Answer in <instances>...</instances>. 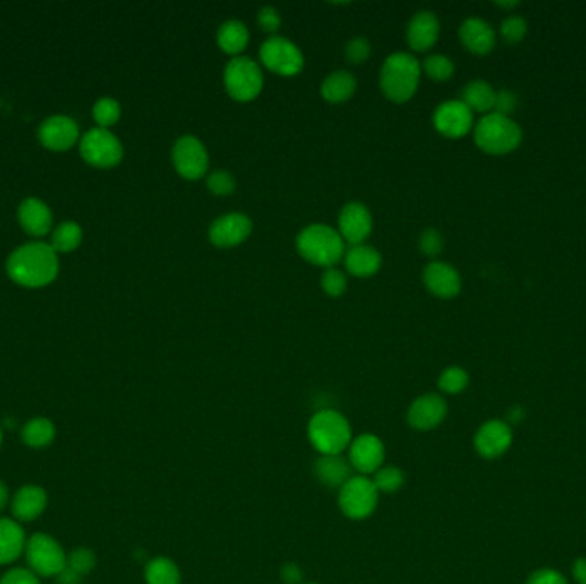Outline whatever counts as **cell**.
<instances>
[{
  "instance_id": "obj_1",
  "label": "cell",
  "mask_w": 586,
  "mask_h": 584,
  "mask_svg": "<svg viewBox=\"0 0 586 584\" xmlns=\"http://www.w3.org/2000/svg\"><path fill=\"white\" fill-rule=\"evenodd\" d=\"M57 254L45 244H28L19 247L7 261L9 276L23 286H43L57 276Z\"/></svg>"
},
{
  "instance_id": "obj_2",
  "label": "cell",
  "mask_w": 586,
  "mask_h": 584,
  "mask_svg": "<svg viewBox=\"0 0 586 584\" xmlns=\"http://www.w3.org/2000/svg\"><path fill=\"white\" fill-rule=\"evenodd\" d=\"M422 65L407 52L391 53L380 67L379 86L382 95L393 103H407L418 90Z\"/></svg>"
},
{
  "instance_id": "obj_3",
  "label": "cell",
  "mask_w": 586,
  "mask_h": 584,
  "mask_svg": "<svg viewBox=\"0 0 586 584\" xmlns=\"http://www.w3.org/2000/svg\"><path fill=\"white\" fill-rule=\"evenodd\" d=\"M297 253L303 261L319 268H334L345 257V240L328 225H309L295 240Z\"/></svg>"
},
{
  "instance_id": "obj_4",
  "label": "cell",
  "mask_w": 586,
  "mask_h": 584,
  "mask_svg": "<svg viewBox=\"0 0 586 584\" xmlns=\"http://www.w3.org/2000/svg\"><path fill=\"white\" fill-rule=\"evenodd\" d=\"M309 441L322 456H336L347 451L351 444L349 418L336 410H321L307 426Z\"/></svg>"
},
{
  "instance_id": "obj_5",
  "label": "cell",
  "mask_w": 586,
  "mask_h": 584,
  "mask_svg": "<svg viewBox=\"0 0 586 584\" xmlns=\"http://www.w3.org/2000/svg\"><path fill=\"white\" fill-rule=\"evenodd\" d=\"M476 146L487 155H506L522 142V129L501 113H487L476 126Z\"/></svg>"
},
{
  "instance_id": "obj_6",
  "label": "cell",
  "mask_w": 586,
  "mask_h": 584,
  "mask_svg": "<svg viewBox=\"0 0 586 584\" xmlns=\"http://www.w3.org/2000/svg\"><path fill=\"white\" fill-rule=\"evenodd\" d=\"M223 84L232 100L238 103H249L263 91V69L249 57H234L225 67Z\"/></svg>"
},
{
  "instance_id": "obj_7",
  "label": "cell",
  "mask_w": 586,
  "mask_h": 584,
  "mask_svg": "<svg viewBox=\"0 0 586 584\" xmlns=\"http://www.w3.org/2000/svg\"><path fill=\"white\" fill-rule=\"evenodd\" d=\"M379 503V490L376 489L372 478L364 474H353L340 489L338 504L341 512L355 522L369 518Z\"/></svg>"
},
{
  "instance_id": "obj_8",
  "label": "cell",
  "mask_w": 586,
  "mask_h": 584,
  "mask_svg": "<svg viewBox=\"0 0 586 584\" xmlns=\"http://www.w3.org/2000/svg\"><path fill=\"white\" fill-rule=\"evenodd\" d=\"M259 59L264 69L283 78L301 74L305 63L301 48L283 36L268 38L259 48Z\"/></svg>"
},
{
  "instance_id": "obj_9",
  "label": "cell",
  "mask_w": 586,
  "mask_h": 584,
  "mask_svg": "<svg viewBox=\"0 0 586 584\" xmlns=\"http://www.w3.org/2000/svg\"><path fill=\"white\" fill-rule=\"evenodd\" d=\"M26 559L33 572L40 578H57L67 568V555L55 538L36 533L26 541Z\"/></svg>"
},
{
  "instance_id": "obj_10",
  "label": "cell",
  "mask_w": 586,
  "mask_h": 584,
  "mask_svg": "<svg viewBox=\"0 0 586 584\" xmlns=\"http://www.w3.org/2000/svg\"><path fill=\"white\" fill-rule=\"evenodd\" d=\"M81 155L98 168H111L120 163L124 148L109 129H91L81 141Z\"/></svg>"
},
{
  "instance_id": "obj_11",
  "label": "cell",
  "mask_w": 586,
  "mask_h": 584,
  "mask_svg": "<svg viewBox=\"0 0 586 584\" xmlns=\"http://www.w3.org/2000/svg\"><path fill=\"white\" fill-rule=\"evenodd\" d=\"M175 170L186 180H199L209 170L207 146L196 136H180L172 149Z\"/></svg>"
},
{
  "instance_id": "obj_12",
  "label": "cell",
  "mask_w": 586,
  "mask_h": 584,
  "mask_svg": "<svg viewBox=\"0 0 586 584\" xmlns=\"http://www.w3.org/2000/svg\"><path fill=\"white\" fill-rule=\"evenodd\" d=\"M253 234V220L244 213H226L211 223L207 237L218 249H232Z\"/></svg>"
},
{
  "instance_id": "obj_13",
  "label": "cell",
  "mask_w": 586,
  "mask_h": 584,
  "mask_svg": "<svg viewBox=\"0 0 586 584\" xmlns=\"http://www.w3.org/2000/svg\"><path fill=\"white\" fill-rule=\"evenodd\" d=\"M436 130L449 139H460L466 136L474 126V111L461 100H451L441 103L432 117Z\"/></svg>"
},
{
  "instance_id": "obj_14",
  "label": "cell",
  "mask_w": 586,
  "mask_h": 584,
  "mask_svg": "<svg viewBox=\"0 0 586 584\" xmlns=\"http://www.w3.org/2000/svg\"><path fill=\"white\" fill-rule=\"evenodd\" d=\"M372 213L362 203H347L338 216V234L351 245H360L372 234Z\"/></svg>"
},
{
  "instance_id": "obj_15",
  "label": "cell",
  "mask_w": 586,
  "mask_h": 584,
  "mask_svg": "<svg viewBox=\"0 0 586 584\" xmlns=\"http://www.w3.org/2000/svg\"><path fill=\"white\" fill-rule=\"evenodd\" d=\"M386 449L384 444L374 434H362L353 439L349 447V461L357 474H374L384 463Z\"/></svg>"
},
{
  "instance_id": "obj_16",
  "label": "cell",
  "mask_w": 586,
  "mask_h": 584,
  "mask_svg": "<svg viewBox=\"0 0 586 584\" xmlns=\"http://www.w3.org/2000/svg\"><path fill=\"white\" fill-rule=\"evenodd\" d=\"M446 413H447V405L443 396L428 393L413 401L408 408L407 418L415 430L426 432L441 426L446 418Z\"/></svg>"
},
{
  "instance_id": "obj_17",
  "label": "cell",
  "mask_w": 586,
  "mask_h": 584,
  "mask_svg": "<svg viewBox=\"0 0 586 584\" xmlns=\"http://www.w3.org/2000/svg\"><path fill=\"white\" fill-rule=\"evenodd\" d=\"M422 278L426 288L437 299H453L460 293V273L446 263L441 261L428 263L424 269Z\"/></svg>"
},
{
  "instance_id": "obj_18",
  "label": "cell",
  "mask_w": 586,
  "mask_h": 584,
  "mask_svg": "<svg viewBox=\"0 0 586 584\" xmlns=\"http://www.w3.org/2000/svg\"><path fill=\"white\" fill-rule=\"evenodd\" d=\"M38 136H40V141L43 142V146L48 149L63 151L78 141L80 129L72 119L57 115V117H50L42 124Z\"/></svg>"
},
{
  "instance_id": "obj_19",
  "label": "cell",
  "mask_w": 586,
  "mask_h": 584,
  "mask_svg": "<svg viewBox=\"0 0 586 584\" xmlns=\"http://www.w3.org/2000/svg\"><path fill=\"white\" fill-rule=\"evenodd\" d=\"M441 33L439 19L430 11H420L413 14L407 28V42L413 52H428L437 43Z\"/></svg>"
},
{
  "instance_id": "obj_20",
  "label": "cell",
  "mask_w": 586,
  "mask_h": 584,
  "mask_svg": "<svg viewBox=\"0 0 586 584\" xmlns=\"http://www.w3.org/2000/svg\"><path fill=\"white\" fill-rule=\"evenodd\" d=\"M511 428L504 422L491 420L478 428L476 436V453L484 458L494 459L506 453L511 445Z\"/></svg>"
},
{
  "instance_id": "obj_21",
  "label": "cell",
  "mask_w": 586,
  "mask_h": 584,
  "mask_svg": "<svg viewBox=\"0 0 586 584\" xmlns=\"http://www.w3.org/2000/svg\"><path fill=\"white\" fill-rule=\"evenodd\" d=\"M47 492L40 485H23L17 490L11 503L16 522H34L47 509Z\"/></svg>"
},
{
  "instance_id": "obj_22",
  "label": "cell",
  "mask_w": 586,
  "mask_h": 584,
  "mask_svg": "<svg viewBox=\"0 0 586 584\" xmlns=\"http://www.w3.org/2000/svg\"><path fill=\"white\" fill-rule=\"evenodd\" d=\"M460 40L476 55H487L495 45V33L484 19L470 17L460 26Z\"/></svg>"
},
{
  "instance_id": "obj_23",
  "label": "cell",
  "mask_w": 586,
  "mask_h": 584,
  "mask_svg": "<svg viewBox=\"0 0 586 584\" xmlns=\"http://www.w3.org/2000/svg\"><path fill=\"white\" fill-rule=\"evenodd\" d=\"M345 268L355 278H370L379 273L382 255L370 245H351L345 253Z\"/></svg>"
},
{
  "instance_id": "obj_24",
  "label": "cell",
  "mask_w": 586,
  "mask_h": 584,
  "mask_svg": "<svg viewBox=\"0 0 586 584\" xmlns=\"http://www.w3.org/2000/svg\"><path fill=\"white\" fill-rule=\"evenodd\" d=\"M314 474L322 485L330 489H341L353 476V468L349 458H343L341 455L321 456L314 463Z\"/></svg>"
},
{
  "instance_id": "obj_25",
  "label": "cell",
  "mask_w": 586,
  "mask_h": 584,
  "mask_svg": "<svg viewBox=\"0 0 586 584\" xmlns=\"http://www.w3.org/2000/svg\"><path fill=\"white\" fill-rule=\"evenodd\" d=\"M26 550V535L16 520L0 518V566L17 560Z\"/></svg>"
},
{
  "instance_id": "obj_26",
  "label": "cell",
  "mask_w": 586,
  "mask_h": 584,
  "mask_svg": "<svg viewBox=\"0 0 586 584\" xmlns=\"http://www.w3.org/2000/svg\"><path fill=\"white\" fill-rule=\"evenodd\" d=\"M19 222L28 234L42 237L52 228V213L40 199H26L19 207Z\"/></svg>"
},
{
  "instance_id": "obj_27",
  "label": "cell",
  "mask_w": 586,
  "mask_h": 584,
  "mask_svg": "<svg viewBox=\"0 0 586 584\" xmlns=\"http://www.w3.org/2000/svg\"><path fill=\"white\" fill-rule=\"evenodd\" d=\"M249 38H251V34H249L247 26L237 19H230V21L223 23L216 33L218 47L226 55H232V59L242 55V52L249 45Z\"/></svg>"
},
{
  "instance_id": "obj_28",
  "label": "cell",
  "mask_w": 586,
  "mask_h": 584,
  "mask_svg": "<svg viewBox=\"0 0 586 584\" xmlns=\"http://www.w3.org/2000/svg\"><path fill=\"white\" fill-rule=\"evenodd\" d=\"M357 91V80L349 71L331 72L321 84V96L333 105L349 101Z\"/></svg>"
},
{
  "instance_id": "obj_29",
  "label": "cell",
  "mask_w": 586,
  "mask_h": 584,
  "mask_svg": "<svg viewBox=\"0 0 586 584\" xmlns=\"http://www.w3.org/2000/svg\"><path fill=\"white\" fill-rule=\"evenodd\" d=\"M461 101L472 111L487 113L494 110L495 103V91L492 90L491 84L485 81H472L465 86L461 93Z\"/></svg>"
},
{
  "instance_id": "obj_30",
  "label": "cell",
  "mask_w": 586,
  "mask_h": 584,
  "mask_svg": "<svg viewBox=\"0 0 586 584\" xmlns=\"http://www.w3.org/2000/svg\"><path fill=\"white\" fill-rule=\"evenodd\" d=\"M21 439L32 449H43L55 439V426L48 418L36 416L23 426Z\"/></svg>"
},
{
  "instance_id": "obj_31",
  "label": "cell",
  "mask_w": 586,
  "mask_h": 584,
  "mask_svg": "<svg viewBox=\"0 0 586 584\" xmlns=\"http://www.w3.org/2000/svg\"><path fill=\"white\" fill-rule=\"evenodd\" d=\"M144 579L148 584H180V569L168 557H155L144 569Z\"/></svg>"
},
{
  "instance_id": "obj_32",
  "label": "cell",
  "mask_w": 586,
  "mask_h": 584,
  "mask_svg": "<svg viewBox=\"0 0 586 584\" xmlns=\"http://www.w3.org/2000/svg\"><path fill=\"white\" fill-rule=\"evenodd\" d=\"M82 232L78 223L65 222L57 226L52 235V249L55 253H71L81 244Z\"/></svg>"
},
{
  "instance_id": "obj_33",
  "label": "cell",
  "mask_w": 586,
  "mask_h": 584,
  "mask_svg": "<svg viewBox=\"0 0 586 584\" xmlns=\"http://www.w3.org/2000/svg\"><path fill=\"white\" fill-rule=\"evenodd\" d=\"M422 71L427 74L430 80L444 82V81L453 78L455 63L443 53H436V55H428L427 59L424 61Z\"/></svg>"
},
{
  "instance_id": "obj_34",
  "label": "cell",
  "mask_w": 586,
  "mask_h": 584,
  "mask_svg": "<svg viewBox=\"0 0 586 584\" xmlns=\"http://www.w3.org/2000/svg\"><path fill=\"white\" fill-rule=\"evenodd\" d=\"M376 489L382 493H395L405 483V474L397 466H380L372 478Z\"/></svg>"
},
{
  "instance_id": "obj_35",
  "label": "cell",
  "mask_w": 586,
  "mask_h": 584,
  "mask_svg": "<svg viewBox=\"0 0 586 584\" xmlns=\"http://www.w3.org/2000/svg\"><path fill=\"white\" fill-rule=\"evenodd\" d=\"M207 187L213 196L226 197L234 194V190L237 187V180L226 170H215L207 175Z\"/></svg>"
},
{
  "instance_id": "obj_36",
  "label": "cell",
  "mask_w": 586,
  "mask_h": 584,
  "mask_svg": "<svg viewBox=\"0 0 586 584\" xmlns=\"http://www.w3.org/2000/svg\"><path fill=\"white\" fill-rule=\"evenodd\" d=\"M437 384L446 395H458L468 386V374L461 367H449L441 374Z\"/></svg>"
},
{
  "instance_id": "obj_37",
  "label": "cell",
  "mask_w": 586,
  "mask_h": 584,
  "mask_svg": "<svg viewBox=\"0 0 586 584\" xmlns=\"http://www.w3.org/2000/svg\"><path fill=\"white\" fill-rule=\"evenodd\" d=\"M347 276L343 271L340 269L330 268L324 271V274L321 276V288L328 297L338 299L347 292Z\"/></svg>"
},
{
  "instance_id": "obj_38",
  "label": "cell",
  "mask_w": 586,
  "mask_h": 584,
  "mask_svg": "<svg viewBox=\"0 0 586 584\" xmlns=\"http://www.w3.org/2000/svg\"><path fill=\"white\" fill-rule=\"evenodd\" d=\"M93 115L95 120L100 124L101 129L113 126L119 122L120 119V105L111 100V98H101L96 101L95 109H93Z\"/></svg>"
},
{
  "instance_id": "obj_39",
  "label": "cell",
  "mask_w": 586,
  "mask_h": 584,
  "mask_svg": "<svg viewBox=\"0 0 586 584\" xmlns=\"http://www.w3.org/2000/svg\"><path fill=\"white\" fill-rule=\"evenodd\" d=\"M96 566V555L93 550L86 549V547H80L74 549L72 552L67 555V568L72 569L74 572H78L80 576H86L90 574Z\"/></svg>"
},
{
  "instance_id": "obj_40",
  "label": "cell",
  "mask_w": 586,
  "mask_h": 584,
  "mask_svg": "<svg viewBox=\"0 0 586 584\" xmlns=\"http://www.w3.org/2000/svg\"><path fill=\"white\" fill-rule=\"evenodd\" d=\"M370 43L367 38H362V36H357V38H351L349 43L345 45V61L353 65H359V63H364L369 57H370Z\"/></svg>"
},
{
  "instance_id": "obj_41",
  "label": "cell",
  "mask_w": 586,
  "mask_h": 584,
  "mask_svg": "<svg viewBox=\"0 0 586 584\" xmlns=\"http://www.w3.org/2000/svg\"><path fill=\"white\" fill-rule=\"evenodd\" d=\"M418 249H420V253L427 255V257H437L439 254L443 253V235L434 228L424 230L422 235L418 238Z\"/></svg>"
},
{
  "instance_id": "obj_42",
  "label": "cell",
  "mask_w": 586,
  "mask_h": 584,
  "mask_svg": "<svg viewBox=\"0 0 586 584\" xmlns=\"http://www.w3.org/2000/svg\"><path fill=\"white\" fill-rule=\"evenodd\" d=\"M526 30H528L526 23H524V17L520 16L507 17L506 21L501 24V34L511 45L520 43L526 34Z\"/></svg>"
},
{
  "instance_id": "obj_43",
  "label": "cell",
  "mask_w": 586,
  "mask_h": 584,
  "mask_svg": "<svg viewBox=\"0 0 586 584\" xmlns=\"http://www.w3.org/2000/svg\"><path fill=\"white\" fill-rule=\"evenodd\" d=\"M257 24L259 28L264 33H270V34H274V33L280 30V24H282V16L280 13L271 7V5H264L259 9L257 13Z\"/></svg>"
},
{
  "instance_id": "obj_44",
  "label": "cell",
  "mask_w": 586,
  "mask_h": 584,
  "mask_svg": "<svg viewBox=\"0 0 586 584\" xmlns=\"http://www.w3.org/2000/svg\"><path fill=\"white\" fill-rule=\"evenodd\" d=\"M0 584H40V579L32 569L16 568L7 570L0 578Z\"/></svg>"
},
{
  "instance_id": "obj_45",
  "label": "cell",
  "mask_w": 586,
  "mask_h": 584,
  "mask_svg": "<svg viewBox=\"0 0 586 584\" xmlns=\"http://www.w3.org/2000/svg\"><path fill=\"white\" fill-rule=\"evenodd\" d=\"M518 105V98L513 93V91H499L495 93V103H494V110L495 113H501V115H506L509 117V113L516 109Z\"/></svg>"
},
{
  "instance_id": "obj_46",
  "label": "cell",
  "mask_w": 586,
  "mask_h": 584,
  "mask_svg": "<svg viewBox=\"0 0 586 584\" xmlns=\"http://www.w3.org/2000/svg\"><path fill=\"white\" fill-rule=\"evenodd\" d=\"M528 584H568L566 579L552 569H540L530 579Z\"/></svg>"
},
{
  "instance_id": "obj_47",
  "label": "cell",
  "mask_w": 586,
  "mask_h": 584,
  "mask_svg": "<svg viewBox=\"0 0 586 584\" xmlns=\"http://www.w3.org/2000/svg\"><path fill=\"white\" fill-rule=\"evenodd\" d=\"M282 579L286 584H299L302 581L301 569L297 564H286L285 568L282 569Z\"/></svg>"
},
{
  "instance_id": "obj_48",
  "label": "cell",
  "mask_w": 586,
  "mask_h": 584,
  "mask_svg": "<svg viewBox=\"0 0 586 584\" xmlns=\"http://www.w3.org/2000/svg\"><path fill=\"white\" fill-rule=\"evenodd\" d=\"M59 579V584H80L82 576H80L78 572H74L72 569L65 568L62 572L57 576Z\"/></svg>"
},
{
  "instance_id": "obj_49",
  "label": "cell",
  "mask_w": 586,
  "mask_h": 584,
  "mask_svg": "<svg viewBox=\"0 0 586 584\" xmlns=\"http://www.w3.org/2000/svg\"><path fill=\"white\" fill-rule=\"evenodd\" d=\"M572 574L580 581V584H586V559H578L572 566Z\"/></svg>"
},
{
  "instance_id": "obj_50",
  "label": "cell",
  "mask_w": 586,
  "mask_h": 584,
  "mask_svg": "<svg viewBox=\"0 0 586 584\" xmlns=\"http://www.w3.org/2000/svg\"><path fill=\"white\" fill-rule=\"evenodd\" d=\"M7 504H9V489H7V485L0 480V511H4Z\"/></svg>"
},
{
  "instance_id": "obj_51",
  "label": "cell",
  "mask_w": 586,
  "mask_h": 584,
  "mask_svg": "<svg viewBox=\"0 0 586 584\" xmlns=\"http://www.w3.org/2000/svg\"><path fill=\"white\" fill-rule=\"evenodd\" d=\"M520 2H497V5L499 7H503V9H513V7H516Z\"/></svg>"
},
{
  "instance_id": "obj_52",
  "label": "cell",
  "mask_w": 586,
  "mask_h": 584,
  "mask_svg": "<svg viewBox=\"0 0 586 584\" xmlns=\"http://www.w3.org/2000/svg\"><path fill=\"white\" fill-rule=\"evenodd\" d=\"M0 444H2V430H0Z\"/></svg>"
},
{
  "instance_id": "obj_53",
  "label": "cell",
  "mask_w": 586,
  "mask_h": 584,
  "mask_svg": "<svg viewBox=\"0 0 586 584\" xmlns=\"http://www.w3.org/2000/svg\"><path fill=\"white\" fill-rule=\"evenodd\" d=\"M309 584H316V583H309Z\"/></svg>"
}]
</instances>
